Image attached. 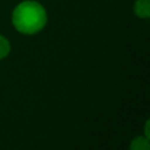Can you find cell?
Segmentation results:
<instances>
[{
	"label": "cell",
	"instance_id": "6da1fadb",
	"mask_svg": "<svg viewBox=\"0 0 150 150\" xmlns=\"http://www.w3.org/2000/svg\"><path fill=\"white\" fill-rule=\"evenodd\" d=\"M48 16L45 7L34 0H25L15 6L12 13V23L14 28L26 35H33L42 30L47 23Z\"/></svg>",
	"mask_w": 150,
	"mask_h": 150
},
{
	"label": "cell",
	"instance_id": "7a4b0ae2",
	"mask_svg": "<svg viewBox=\"0 0 150 150\" xmlns=\"http://www.w3.org/2000/svg\"><path fill=\"white\" fill-rule=\"evenodd\" d=\"M134 12L139 19H148L150 16V0H136Z\"/></svg>",
	"mask_w": 150,
	"mask_h": 150
},
{
	"label": "cell",
	"instance_id": "3957f363",
	"mask_svg": "<svg viewBox=\"0 0 150 150\" xmlns=\"http://www.w3.org/2000/svg\"><path fill=\"white\" fill-rule=\"evenodd\" d=\"M129 150H150L149 137H146V136H137V137H135L130 142Z\"/></svg>",
	"mask_w": 150,
	"mask_h": 150
},
{
	"label": "cell",
	"instance_id": "277c9868",
	"mask_svg": "<svg viewBox=\"0 0 150 150\" xmlns=\"http://www.w3.org/2000/svg\"><path fill=\"white\" fill-rule=\"evenodd\" d=\"M9 52H11V43H9V41L5 36L0 35V60L5 59L9 54Z\"/></svg>",
	"mask_w": 150,
	"mask_h": 150
}]
</instances>
